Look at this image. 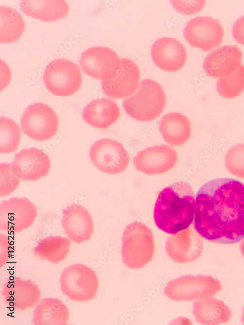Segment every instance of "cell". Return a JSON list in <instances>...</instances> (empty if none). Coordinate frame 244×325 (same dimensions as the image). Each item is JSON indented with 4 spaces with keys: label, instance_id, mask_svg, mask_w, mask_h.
I'll return each instance as SVG.
<instances>
[{
    "label": "cell",
    "instance_id": "cell-16",
    "mask_svg": "<svg viewBox=\"0 0 244 325\" xmlns=\"http://www.w3.org/2000/svg\"><path fill=\"white\" fill-rule=\"evenodd\" d=\"M203 243L199 234L188 228L169 237L166 242V253L173 261L185 263L193 261L202 254Z\"/></svg>",
    "mask_w": 244,
    "mask_h": 325
},
{
    "label": "cell",
    "instance_id": "cell-12",
    "mask_svg": "<svg viewBox=\"0 0 244 325\" xmlns=\"http://www.w3.org/2000/svg\"><path fill=\"white\" fill-rule=\"evenodd\" d=\"M118 54L104 46L89 48L82 53L79 64L86 75L101 81L112 76L121 64Z\"/></svg>",
    "mask_w": 244,
    "mask_h": 325
},
{
    "label": "cell",
    "instance_id": "cell-30",
    "mask_svg": "<svg viewBox=\"0 0 244 325\" xmlns=\"http://www.w3.org/2000/svg\"><path fill=\"white\" fill-rule=\"evenodd\" d=\"M225 165L231 174L244 178V144L234 145L228 150Z\"/></svg>",
    "mask_w": 244,
    "mask_h": 325
},
{
    "label": "cell",
    "instance_id": "cell-31",
    "mask_svg": "<svg viewBox=\"0 0 244 325\" xmlns=\"http://www.w3.org/2000/svg\"><path fill=\"white\" fill-rule=\"evenodd\" d=\"M20 179L14 170L12 164H0V196L5 197L12 193L19 186Z\"/></svg>",
    "mask_w": 244,
    "mask_h": 325
},
{
    "label": "cell",
    "instance_id": "cell-1",
    "mask_svg": "<svg viewBox=\"0 0 244 325\" xmlns=\"http://www.w3.org/2000/svg\"><path fill=\"white\" fill-rule=\"evenodd\" d=\"M194 228L215 243L233 244L244 239V184L222 178L203 185L196 195Z\"/></svg>",
    "mask_w": 244,
    "mask_h": 325
},
{
    "label": "cell",
    "instance_id": "cell-28",
    "mask_svg": "<svg viewBox=\"0 0 244 325\" xmlns=\"http://www.w3.org/2000/svg\"><path fill=\"white\" fill-rule=\"evenodd\" d=\"M21 138L18 125L13 120L5 117L0 118V152L9 153L18 148Z\"/></svg>",
    "mask_w": 244,
    "mask_h": 325
},
{
    "label": "cell",
    "instance_id": "cell-10",
    "mask_svg": "<svg viewBox=\"0 0 244 325\" xmlns=\"http://www.w3.org/2000/svg\"><path fill=\"white\" fill-rule=\"evenodd\" d=\"M37 216L35 205L26 197H13L0 204V228L20 232L30 227Z\"/></svg>",
    "mask_w": 244,
    "mask_h": 325
},
{
    "label": "cell",
    "instance_id": "cell-8",
    "mask_svg": "<svg viewBox=\"0 0 244 325\" xmlns=\"http://www.w3.org/2000/svg\"><path fill=\"white\" fill-rule=\"evenodd\" d=\"M20 126L22 131L29 138L44 141L51 138L56 133L58 117L54 111L47 105L35 103L24 111Z\"/></svg>",
    "mask_w": 244,
    "mask_h": 325
},
{
    "label": "cell",
    "instance_id": "cell-3",
    "mask_svg": "<svg viewBox=\"0 0 244 325\" xmlns=\"http://www.w3.org/2000/svg\"><path fill=\"white\" fill-rule=\"evenodd\" d=\"M166 97L162 87L156 81H141L135 94L123 100L126 114L135 120L149 122L156 119L163 111Z\"/></svg>",
    "mask_w": 244,
    "mask_h": 325
},
{
    "label": "cell",
    "instance_id": "cell-4",
    "mask_svg": "<svg viewBox=\"0 0 244 325\" xmlns=\"http://www.w3.org/2000/svg\"><path fill=\"white\" fill-rule=\"evenodd\" d=\"M122 241V260L129 268H141L152 259L155 251L154 237L143 223L135 221L127 225Z\"/></svg>",
    "mask_w": 244,
    "mask_h": 325
},
{
    "label": "cell",
    "instance_id": "cell-6",
    "mask_svg": "<svg viewBox=\"0 0 244 325\" xmlns=\"http://www.w3.org/2000/svg\"><path fill=\"white\" fill-rule=\"evenodd\" d=\"M220 282L211 276L187 275L170 281L164 294L176 301H192L210 297L221 289Z\"/></svg>",
    "mask_w": 244,
    "mask_h": 325
},
{
    "label": "cell",
    "instance_id": "cell-19",
    "mask_svg": "<svg viewBox=\"0 0 244 325\" xmlns=\"http://www.w3.org/2000/svg\"><path fill=\"white\" fill-rule=\"evenodd\" d=\"M242 53L235 46L224 45L209 53L205 57L203 68L213 78H222L235 72L241 65Z\"/></svg>",
    "mask_w": 244,
    "mask_h": 325
},
{
    "label": "cell",
    "instance_id": "cell-26",
    "mask_svg": "<svg viewBox=\"0 0 244 325\" xmlns=\"http://www.w3.org/2000/svg\"><path fill=\"white\" fill-rule=\"evenodd\" d=\"M71 240L61 236H50L40 240L33 249L35 255L43 260L57 263L68 254Z\"/></svg>",
    "mask_w": 244,
    "mask_h": 325
},
{
    "label": "cell",
    "instance_id": "cell-34",
    "mask_svg": "<svg viewBox=\"0 0 244 325\" xmlns=\"http://www.w3.org/2000/svg\"><path fill=\"white\" fill-rule=\"evenodd\" d=\"M240 249L243 256H244V240L240 244Z\"/></svg>",
    "mask_w": 244,
    "mask_h": 325
},
{
    "label": "cell",
    "instance_id": "cell-2",
    "mask_svg": "<svg viewBox=\"0 0 244 325\" xmlns=\"http://www.w3.org/2000/svg\"><path fill=\"white\" fill-rule=\"evenodd\" d=\"M196 200L191 185L176 182L158 194L153 209V218L161 231L174 235L188 228L195 216Z\"/></svg>",
    "mask_w": 244,
    "mask_h": 325
},
{
    "label": "cell",
    "instance_id": "cell-14",
    "mask_svg": "<svg viewBox=\"0 0 244 325\" xmlns=\"http://www.w3.org/2000/svg\"><path fill=\"white\" fill-rule=\"evenodd\" d=\"M139 79L140 71L136 64L129 59L123 58L114 75L101 81V86L104 94L109 98H127L138 90Z\"/></svg>",
    "mask_w": 244,
    "mask_h": 325
},
{
    "label": "cell",
    "instance_id": "cell-35",
    "mask_svg": "<svg viewBox=\"0 0 244 325\" xmlns=\"http://www.w3.org/2000/svg\"><path fill=\"white\" fill-rule=\"evenodd\" d=\"M241 321L244 324V306L243 308L242 314L241 317Z\"/></svg>",
    "mask_w": 244,
    "mask_h": 325
},
{
    "label": "cell",
    "instance_id": "cell-20",
    "mask_svg": "<svg viewBox=\"0 0 244 325\" xmlns=\"http://www.w3.org/2000/svg\"><path fill=\"white\" fill-rule=\"evenodd\" d=\"M2 292L9 305L20 310L32 307L40 296L36 284L30 280L18 278L6 283Z\"/></svg>",
    "mask_w": 244,
    "mask_h": 325
},
{
    "label": "cell",
    "instance_id": "cell-17",
    "mask_svg": "<svg viewBox=\"0 0 244 325\" xmlns=\"http://www.w3.org/2000/svg\"><path fill=\"white\" fill-rule=\"evenodd\" d=\"M61 224L68 238L78 244L89 240L94 232L92 216L80 204H70L63 210Z\"/></svg>",
    "mask_w": 244,
    "mask_h": 325
},
{
    "label": "cell",
    "instance_id": "cell-29",
    "mask_svg": "<svg viewBox=\"0 0 244 325\" xmlns=\"http://www.w3.org/2000/svg\"><path fill=\"white\" fill-rule=\"evenodd\" d=\"M216 89L224 98L232 99L237 97L244 90V66L241 65L234 73L218 79Z\"/></svg>",
    "mask_w": 244,
    "mask_h": 325
},
{
    "label": "cell",
    "instance_id": "cell-23",
    "mask_svg": "<svg viewBox=\"0 0 244 325\" xmlns=\"http://www.w3.org/2000/svg\"><path fill=\"white\" fill-rule=\"evenodd\" d=\"M19 7L25 14L44 22L55 21L64 18L69 6L64 0H25Z\"/></svg>",
    "mask_w": 244,
    "mask_h": 325
},
{
    "label": "cell",
    "instance_id": "cell-33",
    "mask_svg": "<svg viewBox=\"0 0 244 325\" xmlns=\"http://www.w3.org/2000/svg\"><path fill=\"white\" fill-rule=\"evenodd\" d=\"M232 35L238 43L244 45V15L239 18L234 24Z\"/></svg>",
    "mask_w": 244,
    "mask_h": 325
},
{
    "label": "cell",
    "instance_id": "cell-27",
    "mask_svg": "<svg viewBox=\"0 0 244 325\" xmlns=\"http://www.w3.org/2000/svg\"><path fill=\"white\" fill-rule=\"evenodd\" d=\"M0 41L10 43L18 40L24 31L25 24L22 16L12 8L0 7Z\"/></svg>",
    "mask_w": 244,
    "mask_h": 325
},
{
    "label": "cell",
    "instance_id": "cell-5",
    "mask_svg": "<svg viewBox=\"0 0 244 325\" xmlns=\"http://www.w3.org/2000/svg\"><path fill=\"white\" fill-rule=\"evenodd\" d=\"M44 83L53 94L66 96L80 88L82 76L79 66L63 58L51 61L46 66L43 75Z\"/></svg>",
    "mask_w": 244,
    "mask_h": 325
},
{
    "label": "cell",
    "instance_id": "cell-24",
    "mask_svg": "<svg viewBox=\"0 0 244 325\" xmlns=\"http://www.w3.org/2000/svg\"><path fill=\"white\" fill-rule=\"evenodd\" d=\"M193 313L195 320L203 325L226 323L232 316L229 307L223 301L209 297L195 302Z\"/></svg>",
    "mask_w": 244,
    "mask_h": 325
},
{
    "label": "cell",
    "instance_id": "cell-15",
    "mask_svg": "<svg viewBox=\"0 0 244 325\" xmlns=\"http://www.w3.org/2000/svg\"><path fill=\"white\" fill-rule=\"evenodd\" d=\"M12 165L20 180L25 181H34L46 176L51 167L47 154L34 147L24 149L17 153Z\"/></svg>",
    "mask_w": 244,
    "mask_h": 325
},
{
    "label": "cell",
    "instance_id": "cell-25",
    "mask_svg": "<svg viewBox=\"0 0 244 325\" xmlns=\"http://www.w3.org/2000/svg\"><path fill=\"white\" fill-rule=\"evenodd\" d=\"M69 310L61 300L54 298L43 299L36 306L33 317L36 325H62L67 323Z\"/></svg>",
    "mask_w": 244,
    "mask_h": 325
},
{
    "label": "cell",
    "instance_id": "cell-21",
    "mask_svg": "<svg viewBox=\"0 0 244 325\" xmlns=\"http://www.w3.org/2000/svg\"><path fill=\"white\" fill-rule=\"evenodd\" d=\"M120 115L119 108L114 101L100 98L90 101L85 106L82 117L93 127L105 129L115 123Z\"/></svg>",
    "mask_w": 244,
    "mask_h": 325
},
{
    "label": "cell",
    "instance_id": "cell-11",
    "mask_svg": "<svg viewBox=\"0 0 244 325\" xmlns=\"http://www.w3.org/2000/svg\"><path fill=\"white\" fill-rule=\"evenodd\" d=\"M220 22L209 16H197L186 24L185 39L192 47L208 51L220 45L223 36Z\"/></svg>",
    "mask_w": 244,
    "mask_h": 325
},
{
    "label": "cell",
    "instance_id": "cell-13",
    "mask_svg": "<svg viewBox=\"0 0 244 325\" xmlns=\"http://www.w3.org/2000/svg\"><path fill=\"white\" fill-rule=\"evenodd\" d=\"M178 160L175 149L166 145H155L139 151L132 163L136 169L149 175H160L174 168Z\"/></svg>",
    "mask_w": 244,
    "mask_h": 325
},
{
    "label": "cell",
    "instance_id": "cell-18",
    "mask_svg": "<svg viewBox=\"0 0 244 325\" xmlns=\"http://www.w3.org/2000/svg\"><path fill=\"white\" fill-rule=\"evenodd\" d=\"M151 56L154 63L160 69L167 72L181 69L186 62V51L178 40L163 37L152 44Z\"/></svg>",
    "mask_w": 244,
    "mask_h": 325
},
{
    "label": "cell",
    "instance_id": "cell-22",
    "mask_svg": "<svg viewBox=\"0 0 244 325\" xmlns=\"http://www.w3.org/2000/svg\"><path fill=\"white\" fill-rule=\"evenodd\" d=\"M159 130L164 140L172 146L185 144L191 135L189 119L178 112L164 115L159 121Z\"/></svg>",
    "mask_w": 244,
    "mask_h": 325
},
{
    "label": "cell",
    "instance_id": "cell-7",
    "mask_svg": "<svg viewBox=\"0 0 244 325\" xmlns=\"http://www.w3.org/2000/svg\"><path fill=\"white\" fill-rule=\"evenodd\" d=\"M60 283L64 294L71 300L77 301L93 299L98 287L95 272L82 264H75L64 270Z\"/></svg>",
    "mask_w": 244,
    "mask_h": 325
},
{
    "label": "cell",
    "instance_id": "cell-32",
    "mask_svg": "<svg viewBox=\"0 0 244 325\" xmlns=\"http://www.w3.org/2000/svg\"><path fill=\"white\" fill-rule=\"evenodd\" d=\"M173 7L178 12L190 15L199 12L204 6L205 0H170Z\"/></svg>",
    "mask_w": 244,
    "mask_h": 325
},
{
    "label": "cell",
    "instance_id": "cell-9",
    "mask_svg": "<svg viewBox=\"0 0 244 325\" xmlns=\"http://www.w3.org/2000/svg\"><path fill=\"white\" fill-rule=\"evenodd\" d=\"M89 157L99 171L109 174L123 172L129 163V154L124 146L110 138L100 139L93 143Z\"/></svg>",
    "mask_w": 244,
    "mask_h": 325
}]
</instances>
